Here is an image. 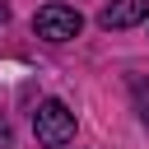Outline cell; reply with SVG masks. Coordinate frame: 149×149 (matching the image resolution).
Here are the masks:
<instances>
[{"mask_svg":"<svg viewBox=\"0 0 149 149\" xmlns=\"http://www.w3.org/2000/svg\"><path fill=\"white\" fill-rule=\"evenodd\" d=\"M33 28H37V37H47V42H70V37H79V28H84V14H79L74 5H61V0H51V5H42V9H37Z\"/></svg>","mask_w":149,"mask_h":149,"instance_id":"2","label":"cell"},{"mask_svg":"<svg viewBox=\"0 0 149 149\" xmlns=\"http://www.w3.org/2000/svg\"><path fill=\"white\" fill-rule=\"evenodd\" d=\"M9 144H14V135H9V121L0 116V149H9Z\"/></svg>","mask_w":149,"mask_h":149,"instance_id":"5","label":"cell"},{"mask_svg":"<svg viewBox=\"0 0 149 149\" xmlns=\"http://www.w3.org/2000/svg\"><path fill=\"white\" fill-rule=\"evenodd\" d=\"M144 19H149V0H112L98 23L112 33V28H135V23H144Z\"/></svg>","mask_w":149,"mask_h":149,"instance_id":"3","label":"cell"},{"mask_svg":"<svg viewBox=\"0 0 149 149\" xmlns=\"http://www.w3.org/2000/svg\"><path fill=\"white\" fill-rule=\"evenodd\" d=\"M5 14H9V9H5V0H0V23H5Z\"/></svg>","mask_w":149,"mask_h":149,"instance_id":"6","label":"cell"},{"mask_svg":"<svg viewBox=\"0 0 149 149\" xmlns=\"http://www.w3.org/2000/svg\"><path fill=\"white\" fill-rule=\"evenodd\" d=\"M130 93H135V112H140V121L149 126V79H130Z\"/></svg>","mask_w":149,"mask_h":149,"instance_id":"4","label":"cell"},{"mask_svg":"<svg viewBox=\"0 0 149 149\" xmlns=\"http://www.w3.org/2000/svg\"><path fill=\"white\" fill-rule=\"evenodd\" d=\"M33 130H37V140H42L47 149H65V144L74 140V112H70L61 98H47V102L33 112Z\"/></svg>","mask_w":149,"mask_h":149,"instance_id":"1","label":"cell"}]
</instances>
